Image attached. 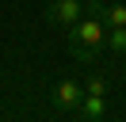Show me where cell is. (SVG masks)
I'll return each mask as SVG.
<instances>
[{"label": "cell", "instance_id": "cell-1", "mask_svg": "<svg viewBox=\"0 0 126 122\" xmlns=\"http://www.w3.org/2000/svg\"><path fill=\"white\" fill-rule=\"evenodd\" d=\"M69 50L77 61H95L99 57V50H107V23L99 19V15H80L77 23L69 27Z\"/></svg>", "mask_w": 126, "mask_h": 122}, {"label": "cell", "instance_id": "cell-2", "mask_svg": "<svg viewBox=\"0 0 126 122\" xmlns=\"http://www.w3.org/2000/svg\"><path fill=\"white\" fill-rule=\"evenodd\" d=\"M50 99H54V107L61 114H73L80 107V99H84V84L73 80V76H61V80L54 84V92H50Z\"/></svg>", "mask_w": 126, "mask_h": 122}, {"label": "cell", "instance_id": "cell-3", "mask_svg": "<svg viewBox=\"0 0 126 122\" xmlns=\"http://www.w3.org/2000/svg\"><path fill=\"white\" fill-rule=\"evenodd\" d=\"M80 15H84V0H50L46 4V19L57 23V27H65V30H69Z\"/></svg>", "mask_w": 126, "mask_h": 122}, {"label": "cell", "instance_id": "cell-4", "mask_svg": "<svg viewBox=\"0 0 126 122\" xmlns=\"http://www.w3.org/2000/svg\"><path fill=\"white\" fill-rule=\"evenodd\" d=\"M73 118H80V122L107 118V95H88V92H84V99H80V107L73 111Z\"/></svg>", "mask_w": 126, "mask_h": 122}, {"label": "cell", "instance_id": "cell-5", "mask_svg": "<svg viewBox=\"0 0 126 122\" xmlns=\"http://www.w3.org/2000/svg\"><path fill=\"white\" fill-rule=\"evenodd\" d=\"M107 50L115 57H126V27H107Z\"/></svg>", "mask_w": 126, "mask_h": 122}, {"label": "cell", "instance_id": "cell-6", "mask_svg": "<svg viewBox=\"0 0 126 122\" xmlns=\"http://www.w3.org/2000/svg\"><path fill=\"white\" fill-rule=\"evenodd\" d=\"M84 92H88V95H107V80H103L99 73H88V80H84Z\"/></svg>", "mask_w": 126, "mask_h": 122}]
</instances>
